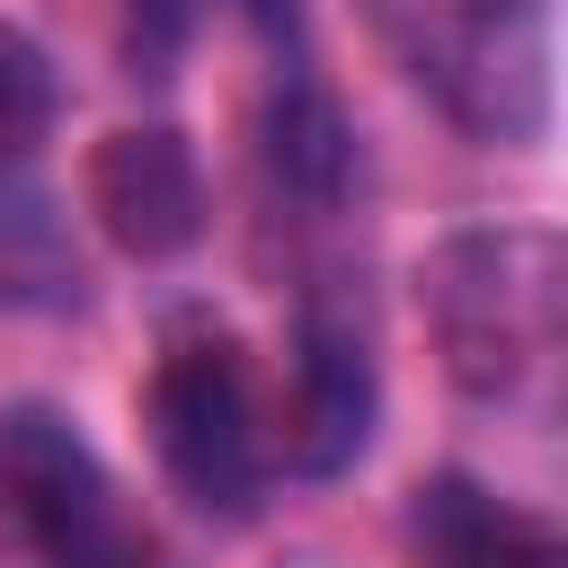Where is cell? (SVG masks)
Segmentation results:
<instances>
[{
    "label": "cell",
    "mask_w": 568,
    "mask_h": 568,
    "mask_svg": "<svg viewBox=\"0 0 568 568\" xmlns=\"http://www.w3.org/2000/svg\"><path fill=\"white\" fill-rule=\"evenodd\" d=\"M382 44L470 133L541 124V0H364Z\"/></svg>",
    "instance_id": "cell-2"
},
{
    "label": "cell",
    "mask_w": 568,
    "mask_h": 568,
    "mask_svg": "<svg viewBox=\"0 0 568 568\" xmlns=\"http://www.w3.org/2000/svg\"><path fill=\"white\" fill-rule=\"evenodd\" d=\"M373 408H382V373H373V337L311 302L302 311V337H293V399H284V462L302 479H328L364 453L373 435Z\"/></svg>",
    "instance_id": "cell-6"
},
{
    "label": "cell",
    "mask_w": 568,
    "mask_h": 568,
    "mask_svg": "<svg viewBox=\"0 0 568 568\" xmlns=\"http://www.w3.org/2000/svg\"><path fill=\"white\" fill-rule=\"evenodd\" d=\"M266 169L302 204H328L346 186V124H337L328 89H311V80L275 89V106H266Z\"/></svg>",
    "instance_id": "cell-8"
},
{
    "label": "cell",
    "mask_w": 568,
    "mask_h": 568,
    "mask_svg": "<svg viewBox=\"0 0 568 568\" xmlns=\"http://www.w3.org/2000/svg\"><path fill=\"white\" fill-rule=\"evenodd\" d=\"M53 106H62L53 62H44L18 27H0V160H27V151L53 133Z\"/></svg>",
    "instance_id": "cell-9"
},
{
    "label": "cell",
    "mask_w": 568,
    "mask_h": 568,
    "mask_svg": "<svg viewBox=\"0 0 568 568\" xmlns=\"http://www.w3.org/2000/svg\"><path fill=\"white\" fill-rule=\"evenodd\" d=\"M80 195H89L98 231L142 266L195 248V231H204V169H195L186 133H169V124H115L89 151Z\"/></svg>",
    "instance_id": "cell-5"
},
{
    "label": "cell",
    "mask_w": 568,
    "mask_h": 568,
    "mask_svg": "<svg viewBox=\"0 0 568 568\" xmlns=\"http://www.w3.org/2000/svg\"><path fill=\"white\" fill-rule=\"evenodd\" d=\"M151 444L160 470L178 479L186 506L204 515H257L266 488V426H257V382L231 328H186L169 337L151 373Z\"/></svg>",
    "instance_id": "cell-3"
},
{
    "label": "cell",
    "mask_w": 568,
    "mask_h": 568,
    "mask_svg": "<svg viewBox=\"0 0 568 568\" xmlns=\"http://www.w3.org/2000/svg\"><path fill=\"white\" fill-rule=\"evenodd\" d=\"M408 541L426 568H568L559 532L532 515V506H506L497 488L462 479V470H435L408 506Z\"/></svg>",
    "instance_id": "cell-7"
},
{
    "label": "cell",
    "mask_w": 568,
    "mask_h": 568,
    "mask_svg": "<svg viewBox=\"0 0 568 568\" xmlns=\"http://www.w3.org/2000/svg\"><path fill=\"white\" fill-rule=\"evenodd\" d=\"M426 320L462 390H515L559 337V248L541 231H453L426 257Z\"/></svg>",
    "instance_id": "cell-1"
},
{
    "label": "cell",
    "mask_w": 568,
    "mask_h": 568,
    "mask_svg": "<svg viewBox=\"0 0 568 568\" xmlns=\"http://www.w3.org/2000/svg\"><path fill=\"white\" fill-rule=\"evenodd\" d=\"M0 497L44 568H160V541L115 488V470L89 453L71 417L36 399L0 417Z\"/></svg>",
    "instance_id": "cell-4"
}]
</instances>
